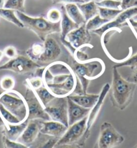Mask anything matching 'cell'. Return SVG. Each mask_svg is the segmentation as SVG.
<instances>
[{"label": "cell", "instance_id": "24", "mask_svg": "<svg viewBox=\"0 0 137 148\" xmlns=\"http://www.w3.org/2000/svg\"><path fill=\"white\" fill-rule=\"evenodd\" d=\"M0 16L2 18L5 19V21L13 23V25L17 26L20 28H24L23 24L17 17L16 11L13 10L7 9V8H0Z\"/></svg>", "mask_w": 137, "mask_h": 148}, {"label": "cell", "instance_id": "11", "mask_svg": "<svg viewBox=\"0 0 137 148\" xmlns=\"http://www.w3.org/2000/svg\"><path fill=\"white\" fill-rule=\"evenodd\" d=\"M43 46V52L36 62L38 64L41 66H47L58 61V58L62 53V49L57 40L49 35L44 41Z\"/></svg>", "mask_w": 137, "mask_h": 148}, {"label": "cell", "instance_id": "7", "mask_svg": "<svg viewBox=\"0 0 137 148\" xmlns=\"http://www.w3.org/2000/svg\"><path fill=\"white\" fill-rule=\"evenodd\" d=\"M124 141V137L112 124L104 122L100 127V134L94 148H114Z\"/></svg>", "mask_w": 137, "mask_h": 148}, {"label": "cell", "instance_id": "30", "mask_svg": "<svg viewBox=\"0 0 137 148\" xmlns=\"http://www.w3.org/2000/svg\"><path fill=\"white\" fill-rule=\"evenodd\" d=\"M0 115L6 123L12 124V125L21 123L20 120L10 112L7 110L1 103H0Z\"/></svg>", "mask_w": 137, "mask_h": 148}, {"label": "cell", "instance_id": "26", "mask_svg": "<svg viewBox=\"0 0 137 148\" xmlns=\"http://www.w3.org/2000/svg\"><path fill=\"white\" fill-rule=\"evenodd\" d=\"M114 62H116V64H115L114 66L115 68L120 67H125L128 66L130 67L132 70H134L137 69V53H135L134 55L129 56L124 60H114Z\"/></svg>", "mask_w": 137, "mask_h": 148}, {"label": "cell", "instance_id": "29", "mask_svg": "<svg viewBox=\"0 0 137 148\" xmlns=\"http://www.w3.org/2000/svg\"><path fill=\"white\" fill-rule=\"evenodd\" d=\"M43 45H41L40 43H34L32 46H31L27 49L26 51V54L32 60L36 62L39 57L40 56L42 52H43Z\"/></svg>", "mask_w": 137, "mask_h": 148}, {"label": "cell", "instance_id": "1", "mask_svg": "<svg viewBox=\"0 0 137 148\" xmlns=\"http://www.w3.org/2000/svg\"><path fill=\"white\" fill-rule=\"evenodd\" d=\"M69 65L77 79L76 87L72 93L73 95L87 93L91 81L101 77L106 69L104 62L98 58L78 62L71 56V63Z\"/></svg>", "mask_w": 137, "mask_h": 148}, {"label": "cell", "instance_id": "13", "mask_svg": "<svg viewBox=\"0 0 137 148\" xmlns=\"http://www.w3.org/2000/svg\"><path fill=\"white\" fill-rule=\"evenodd\" d=\"M110 89V85L109 83H106L102 87V91H101L100 93L99 94V99L96 105L90 110L88 116H87V123H86V130L83 135V137L82 139V141H81V146L83 147L85 145L87 140L88 139L89 136L91 135V131L92 129L93 126H94L95 122L96 121L97 119H98L99 114L102 109V106L104 104V99L106 98L107 94L109 93Z\"/></svg>", "mask_w": 137, "mask_h": 148}, {"label": "cell", "instance_id": "5", "mask_svg": "<svg viewBox=\"0 0 137 148\" xmlns=\"http://www.w3.org/2000/svg\"><path fill=\"white\" fill-rule=\"evenodd\" d=\"M0 103L16 116L21 123L27 121V105L24 97L19 92L14 90L4 92L0 97Z\"/></svg>", "mask_w": 137, "mask_h": 148}, {"label": "cell", "instance_id": "44", "mask_svg": "<svg viewBox=\"0 0 137 148\" xmlns=\"http://www.w3.org/2000/svg\"><path fill=\"white\" fill-rule=\"evenodd\" d=\"M3 56H4V54H3V51H0V61H1V60L2 59V58H3Z\"/></svg>", "mask_w": 137, "mask_h": 148}, {"label": "cell", "instance_id": "20", "mask_svg": "<svg viewBox=\"0 0 137 148\" xmlns=\"http://www.w3.org/2000/svg\"><path fill=\"white\" fill-rule=\"evenodd\" d=\"M61 14H62V18L61 21V41H63V40L66 39V37L68 34L71 32L73 30L76 29L78 28L79 26L77 25L76 23H75L69 17V16L67 15L65 10V5H63L61 8Z\"/></svg>", "mask_w": 137, "mask_h": 148}, {"label": "cell", "instance_id": "47", "mask_svg": "<svg viewBox=\"0 0 137 148\" xmlns=\"http://www.w3.org/2000/svg\"><path fill=\"white\" fill-rule=\"evenodd\" d=\"M132 148H137V143L136 144V145H135L134 146V147H132Z\"/></svg>", "mask_w": 137, "mask_h": 148}, {"label": "cell", "instance_id": "8", "mask_svg": "<svg viewBox=\"0 0 137 148\" xmlns=\"http://www.w3.org/2000/svg\"><path fill=\"white\" fill-rule=\"evenodd\" d=\"M26 87L25 100L27 105L28 117L27 121L32 120H42V121H51L49 116L45 110V108L42 104L34 90L28 85L24 84Z\"/></svg>", "mask_w": 137, "mask_h": 148}, {"label": "cell", "instance_id": "36", "mask_svg": "<svg viewBox=\"0 0 137 148\" xmlns=\"http://www.w3.org/2000/svg\"><path fill=\"white\" fill-rule=\"evenodd\" d=\"M26 85H28L33 90H36L43 86V81L41 78L33 77L32 79H28L24 83Z\"/></svg>", "mask_w": 137, "mask_h": 148}, {"label": "cell", "instance_id": "37", "mask_svg": "<svg viewBox=\"0 0 137 148\" xmlns=\"http://www.w3.org/2000/svg\"><path fill=\"white\" fill-rule=\"evenodd\" d=\"M3 52L4 56H5L9 59L14 58H16L18 55V54L17 49L13 46H7V47H6L3 49Z\"/></svg>", "mask_w": 137, "mask_h": 148}, {"label": "cell", "instance_id": "38", "mask_svg": "<svg viewBox=\"0 0 137 148\" xmlns=\"http://www.w3.org/2000/svg\"><path fill=\"white\" fill-rule=\"evenodd\" d=\"M120 8L122 10L137 7V0H120Z\"/></svg>", "mask_w": 137, "mask_h": 148}, {"label": "cell", "instance_id": "12", "mask_svg": "<svg viewBox=\"0 0 137 148\" xmlns=\"http://www.w3.org/2000/svg\"><path fill=\"white\" fill-rule=\"evenodd\" d=\"M137 15V7L131 8L123 10L120 14L114 20L108 22L105 24L104 26L100 28L99 29L91 31L94 34L98 35L101 38L104 35V34L109 30H116L118 33H121L122 30L121 28L125 25H128V21Z\"/></svg>", "mask_w": 137, "mask_h": 148}, {"label": "cell", "instance_id": "46", "mask_svg": "<svg viewBox=\"0 0 137 148\" xmlns=\"http://www.w3.org/2000/svg\"><path fill=\"white\" fill-rule=\"evenodd\" d=\"M4 91H3V90H0V97H1V95H2V94L4 93Z\"/></svg>", "mask_w": 137, "mask_h": 148}, {"label": "cell", "instance_id": "45", "mask_svg": "<svg viewBox=\"0 0 137 148\" xmlns=\"http://www.w3.org/2000/svg\"><path fill=\"white\" fill-rule=\"evenodd\" d=\"M84 3H87V2H89V1H97V0H83Z\"/></svg>", "mask_w": 137, "mask_h": 148}, {"label": "cell", "instance_id": "23", "mask_svg": "<svg viewBox=\"0 0 137 148\" xmlns=\"http://www.w3.org/2000/svg\"><path fill=\"white\" fill-rule=\"evenodd\" d=\"M34 91L36 95L44 108L47 106L49 103L51 102L56 97L44 85L42 86L41 87L38 88V89L34 90Z\"/></svg>", "mask_w": 137, "mask_h": 148}, {"label": "cell", "instance_id": "14", "mask_svg": "<svg viewBox=\"0 0 137 148\" xmlns=\"http://www.w3.org/2000/svg\"><path fill=\"white\" fill-rule=\"evenodd\" d=\"M87 117L68 127L57 144H76L81 146V141L86 130Z\"/></svg>", "mask_w": 137, "mask_h": 148}, {"label": "cell", "instance_id": "35", "mask_svg": "<svg viewBox=\"0 0 137 148\" xmlns=\"http://www.w3.org/2000/svg\"><path fill=\"white\" fill-rule=\"evenodd\" d=\"M2 143L3 148H31L18 141H11L4 136H2Z\"/></svg>", "mask_w": 137, "mask_h": 148}, {"label": "cell", "instance_id": "48", "mask_svg": "<svg viewBox=\"0 0 137 148\" xmlns=\"http://www.w3.org/2000/svg\"></svg>", "mask_w": 137, "mask_h": 148}, {"label": "cell", "instance_id": "28", "mask_svg": "<svg viewBox=\"0 0 137 148\" xmlns=\"http://www.w3.org/2000/svg\"><path fill=\"white\" fill-rule=\"evenodd\" d=\"M99 15L102 18L108 20L109 21H112L115 18H116L123 10H114L106 8H102L98 6Z\"/></svg>", "mask_w": 137, "mask_h": 148}, {"label": "cell", "instance_id": "19", "mask_svg": "<svg viewBox=\"0 0 137 148\" xmlns=\"http://www.w3.org/2000/svg\"><path fill=\"white\" fill-rule=\"evenodd\" d=\"M99 94H81V95H71L67 96L75 103L85 108L91 109L96 105L99 99Z\"/></svg>", "mask_w": 137, "mask_h": 148}, {"label": "cell", "instance_id": "18", "mask_svg": "<svg viewBox=\"0 0 137 148\" xmlns=\"http://www.w3.org/2000/svg\"><path fill=\"white\" fill-rule=\"evenodd\" d=\"M27 125L28 121L16 125L5 123L1 131L2 136H4L11 141H17L25 130Z\"/></svg>", "mask_w": 137, "mask_h": 148}, {"label": "cell", "instance_id": "25", "mask_svg": "<svg viewBox=\"0 0 137 148\" xmlns=\"http://www.w3.org/2000/svg\"><path fill=\"white\" fill-rule=\"evenodd\" d=\"M108 22H110L108 20L104 19L100 17V16L98 14L96 16H94L92 18L89 19L88 21L86 22L85 23V27L87 31L89 32H91L95 30L99 29L101 28L102 26H104L105 24L108 23Z\"/></svg>", "mask_w": 137, "mask_h": 148}, {"label": "cell", "instance_id": "16", "mask_svg": "<svg viewBox=\"0 0 137 148\" xmlns=\"http://www.w3.org/2000/svg\"><path fill=\"white\" fill-rule=\"evenodd\" d=\"M67 98L68 103V123L69 127H70L73 124L87 117L91 109L81 107L75 103L68 97Z\"/></svg>", "mask_w": 137, "mask_h": 148}, {"label": "cell", "instance_id": "27", "mask_svg": "<svg viewBox=\"0 0 137 148\" xmlns=\"http://www.w3.org/2000/svg\"><path fill=\"white\" fill-rule=\"evenodd\" d=\"M42 135V134H41ZM46 137H43L42 135V139L40 135L38 136L40 141L38 142L37 145L34 148H53L58 142L60 138L51 137V136L45 135Z\"/></svg>", "mask_w": 137, "mask_h": 148}, {"label": "cell", "instance_id": "2", "mask_svg": "<svg viewBox=\"0 0 137 148\" xmlns=\"http://www.w3.org/2000/svg\"><path fill=\"white\" fill-rule=\"evenodd\" d=\"M136 85L123 78L117 68L112 67V82L110 85V101L112 106L124 110L132 102Z\"/></svg>", "mask_w": 137, "mask_h": 148}, {"label": "cell", "instance_id": "10", "mask_svg": "<svg viewBox=\"0 0 137 148\" xmlns=\"http://www.w3.org/2000/svg\"><path fill=\"white\" fill-rule=\"evenodd\" d=\"M51 121L59 122L69 127L68 103L67 97H56L45 108Z\"/></svg>", "mask_w": 137, "mask_h": 148}, {"label": "cell", "instance_id": "3", "mask_svg": "<svg viewBox=\"0 0 137 148\" xmlns=\"http://www.w3.org/2000/svg\"><path fill=\"white\" fill-rule=\"evenodd\" d=\"M42 79L44 86L55 97H67L73 93L77 85V79L73 71L52 75L45 66Z\"/></svg>", "mask_w": 137, "mask_h": 148}, {"label": "cell", "instance_id": "4", "mask_svg": "<svg viewBox=\"0 0 137 148\" xmlns=\"http://www.w3.org/2000/svg\"><path fill=\"white\" fill-rule=\"evenodd\" d=\"M16 14L24 27L34 32L42 41L49 35L61 33V23H52L43 17H30L20 11H16Z\"/></svg>", "mask_w": 137, "mask_h": 148}, {"label": "cell", "instance_id": "34", "mask_svg": "<svg viewBox=\"0 0 137 148\" xmlns=\"http://www.w3.org/2000/svg\"><path fill=\"white\" fill-rule=\"evenodd\" d=\"M62 18L61 11L57 8H51L49 10L47 14V19L52 23H61Z\"/></svg>", "mask_w": 137, "mask_h": 148}, {"label": "cell", "instance_id": "22", "mask_svg": "<svg viewBox=\"0 0 137 148\" xmlns=\"http://www.w3.org/2000/svg\"><path fill=\"white\" fill-rule=\"evenodd\" d=\"M77 4L86 22L99 14L98 6L96 4V1H89V2L77 3Z\"/></svg>", "mask_w": 137, "mask_h": 148}, {"label": "cell", "instance_id": "43", "mask_svg": "<svg viewBox=\"0 0 137 148\" xmlns=\"http://www.w3.org/2000/svg\"><path fill=\"white\" fill-rule=\"evenodd\" d=\"M5 0H0V8H3L5 5Z\"/></svg>", "mask_w": 137, "mask_h": 148}, {"label": "cell", "instance_id": "33", "mask_svg": "<svg viewBox=\"0 0 137 148\" xmlns=\"http://www.w3.org/2000/svg\"><path fill=\"white\" fill-rule=\"evenodd\" d=\"M16 84V81L13 77L10 76H5L1 79L0 81V86L1 89L5 92L13 90Z\"/></svg>", "mask_w": 137, "mask_h": 148}, {"label": "cell", "instance_id": "17", "mask_svg": "<svg viewBox=\"0 0 137 148\" xmlns=\"http://www.w3.org/2000/svg\"><path fill=\"white\" fill-rule=\"evenodd\" d=\"M68 129L66 126L59 122L53 121H42L40 134L51 137L61 138Z\"/></svg>", "mask_w": 137, "mask_h": 148}, {"label": "cell", "instance_id": "6", "mask_svg": "<svg viewBox=\"0 0 137 148\" xmlns=\"http://www.w3.org/2000/svg\"><path fill=\"white\" fill-rule=\"evenodd\" d=\"M91 41L90 32L87 31L85 24H84L70 32L67 35L66 39L61 41L72 56L77 49H81L85 47H94L91 44Z\"/></svg>", "mask_w": 137, "mask_h": 148}, {"label": "cell", "instance_id": "32", "mask_svg": "<svg viewBox=\"0 0 137 148\" xmlns=\"http://www.w3.org/2000/svg\"><path fill=\"white\" fill-rule=\"evenodd\" d=\"M96 3L99 7L114 10H121L120 0H101V1H96Z\"/></svg>", "mask_w": 137, "mask_h": 148}, {"label": "cell", "instance_id": "42", "mask_svg": "<svg viewBox=\"0 0 137 148\" xmlns=\"http://www.w3.org/2000/svg\"><path fill=\"white\" fill-rule=\"evenodd\" d=\"M5 122L4 121V120L3 119V118L1 117V116L0 115V127H3L5 125Z\"/></svg>", "mask_w": 137, "mask_h": 148}, {"label": "cell", "instance_id": "41", "mask_svg": "<svg viewBox=\"0 0 137 148\" xmlns=\"http://www.w3.org/2000/svg\"><path fill=\"white\" fill-rule=\"evenodd\" d=\"M53 148H82L76 144H56Z\"/></svg>", "mask_w": 137, "mask_h": 148}, {"label": "cell", "instance_id": "21", "mask_svg": "<svg viewBox=\"0 0 137 148\" xmlns=\"http://www.w3.org/2000/svg\"><path fill=\"white\" fill-rule=\"evenodd\" d=\"M65 8L69 17L77 25L81 26L86 23L85 18L77 3H67L65 5Z\"/></svg>", "mask_w": 137, "mask_h": 148}, {"label": "cell", "instance_id": "40", "mask_svg": "<svg viewBox=\"0 0 137 148\" xmlns=\"http://www.w3.org/2000/svg\"><path fill=\"white\" fill-rule=\"evenodd\" d=\"M126 80L130 83L137 85V69L132 70V73L128 76Z\"/></svg>", "mask_w": 137, "mask_h": 148}, {"label": "cell", "instance_id": "9", "mask_svg": "<svg viewBox=\"0 0 137 148\" xmlns=\"http://www.w3.org/2000/svg\"><path fill=\"white\" fill-rule=\"evenodd\" d=\"M40 67L42 66L32 60L27 56L18 55L14 58L10 59L7 62L0 66V71L7 70L20 75H25L33 73Z\"/></svg>", "mask_w": 137, "mask_h": 148}, {"label": "cell", "instance_id": "39", "mask_svg": "<svg viewBox=\"0 0 137 148\" xmlns=\"http://www.w3.org/2000/svg\"><path fill=\"white\" fill-rule=\"evenodd\" d=\"M54 4H67V3H83V0H52Z\"/></svg>", "mask_w": 137, "mask_h": 148}, {"label": "cell", "instance_id": "15", "mask_svg": "<svg viewBox=\"0 0 137 148\" xmlns=\"http://www.w3.org/2000/svg\"><path fill=\"white\" fill-rule=\"evenodd\" d=\"M42 120H32L28 121V125L17 141L24 145L30 146L38 138L41 129Z\"/></svg>", "mask_w": 137, "mask_h": 148}, {"label": "cell", "instance_id": "31", "mask_svg": "<svg viewBox=\"0 0 137 148\" xmlns=\"http://www.w3.org/2000/svg\"><path fill=\"white\" fill-rule=\"evenodd\" d=\"M25 0H6L5 2L4 8L13 10L24 13Z\"/></svg>", "mask_w": 137, "mask_h": 148}]
</instances>
